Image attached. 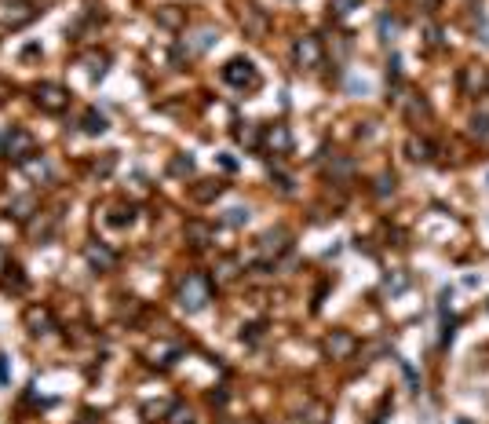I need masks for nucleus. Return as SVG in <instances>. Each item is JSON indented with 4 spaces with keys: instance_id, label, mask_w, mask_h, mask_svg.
<instances>
[{
    "instance_id": "obj_1",
    "label": "nucleus",
    "mask_w": 489,
    "mask_h": 424,
    "mask_svg": "<svg viewBox=\"0 0 489 424\" xmlns=\"http://www.w3.org/2000/svg\"><path fill=\"white\" fill-rule=\"evenodd\" d=\"M208 300H212V285H208V278H201V274H190V278L179 285V307H183L187 315L205 311Z\"/></svg>"
},
{
    "instance_id": "obj_2",
    "label": "nucleus",
    "mask_w": 489,
    "mask_h": 424,
    "mask_svg": "<svg viewBox=\"0 0 489 424\" xmlns=\"http://www.w3.org/2000/svg\"><path fill=\"white\" fill-rule=\"evenodd\" d=\"M223 80H226V85H231V88H259V70L252 66V62L249 59H231V62H226V66H223Z\"/></svg>"
},
{
    "instance_id": "obj_3",
    "label": "nucleus",
    "mask_w": 489,
    "mask_h": 424,
    "mask_svg": "<svg viewBox=\"0 0 489 424\" xmlns=\"http://www.w3.org/2000/svg\"><path fill=\"white\" fill-rule=\"evenodd\" d=\"M321 41L314 37V34H303V37H296V44H292V59H296V66H318L321 62Z\"/></svg>"
},
{
    "instance_id": "obj_4",
    "label": "nucleus",
    "mask_w": 489,
    "mask_h": 424,
    "mask_svg": "<svg viewBox=\"0 0 489 424\" xmlns=\"http://www.w3.org/2000/svg\"><path fill=\"white\" fill-rule=\"evenodd\" d=\"M34 99H37V106H41V110H48V113H62V110L70 106L66 88H59V85H37Z\"/></svg>"
},
{
    "instance_id": "obj_5",
    "label": "nucleus",
    "mask_w": 489,
    "mask_h": 424,
    "mask_svg": "<svg viewBox=\"0 0 489 424\" xmlns=\"http://www.w3.org/2000/svg\"><path fill=\"white\" fill-rule=\"evenodd\" d=\"M4 150L15 161H26L29 154H34V136L22 132V128H15V132H8V139H4Z\"/></svg>"
},
{
    "instance_id": "obj_6",
    "label": "nucleus",
    "mask_w": 489,
    "mask_h": 424,
    "mask_svg": "<svg viewBox=\"0 0 489 424\" xmlns=\"http://www.w3.org/2000/svg\"><path fill=\"white\" fill-rule=\"evenodd\" d=\"M354 348H358V340H354L351 333H344V330H336L329 340H325V351H329L333 358H351Z\"/></svg>"
},
{
    "instance_id": "obj_7",
    "label": "nucleus",
    "mask_w": 489,
    "mask_h": 424,
    "mask_svg": "<svg viewBox=\"0 0 489 424\" xmlns=\"http://www.w3.org/2000/svg\"><path fill=\"white\" fill-rule=\"evenodd\" d=\"M263 143L270 146L274 154H289L292 150V132H289L285 125H270L267 132H263Z\"/></svg>"
},
{
    "instance_id": "obj_8",
    "label": "nucleus",
    "mask_w": 489,
    "mask_h": 424,
    "mask_svg": "<svg viewBox=\"0 0 489 424\" xmlns=\"http://www.w3.org/2000/svg\"><path fill=\"white\" fill-rule=\"evenodd\" d=\"M460 88H464L467 95L486 92V88H489V73H486L482 66H467V70L460 73Z\"/></svg>"
},
{
    "instance_id": "obj_9",
    "label": "nucleus",
    "mask_w": 489,
    "mask_h": 424,
    "mask_svg": "<svg viewBox=\"0 0 489 424\" xmlns=\"http://www.w3.org/2000/svg\"><path fill=\"white\" fill-rule=\"evenodd\" d=\"M85 256H88V264H92L95 271H113V267H117V256H113L106 246H95V241L85 249Z\"/></svg>"
},
{
    "instance_id": "obj_10",
    "label": "nucleus",
    "mask_w": 489,
    "mask_h": 424,
    "mask_svg": "<svg viewBox=\"0 0 489 424\" xmlns=\"http://www.w3.org/2000/svg\"><path fill=\"white\" fill-rule=\"evenodd\" d=\"M219 41V29H212V26H205V29H198L190 41H187V55H198V52H208L212 44Z\"/></svg>"
},
{
    "instance_id": "obj_11",
    "label": "nucleus",
    "mask_w": 489,
    "mask_h": 424,
    "mask_svg": "<svg viewBox=\"0 0 489 424\" xmlns=\"http://www.w3.org/2000/svg\"><path fill=\"white\" fill-rule=\"evenodd\" d=\"M285 246H289V234L285 231H267L263 238H259V253H263V256H278Z\"/></svg>"
},
{
    "instance_id": "obj_12",
    "label": "nucleus",
    "mask_w": 489,
    "mask_h": 424,
    "mask_svg": "<svg viewBox=\"0 0 489 424\" xmlns=\"http://www.w3.org/2000/svg\"><path fill=\"white\" fill-rule=\"evenodd\" d=\"M241 22H245V29H252L256 37H263V34H267V15H263V11H256V8H245Z\"/></svg>"
},
{
    "instance_id": "obj_13",
    "label": "nucleus",
    "mask_w": 489,
    "mask_h": 424,
    "mask_svg": "<svg viewBox=\"0 0 489 424\" xmlns=\"http://www.w3.org/2000/svg\"><path fill=\"white\" fill-rule=\"evenodd\" d=\"M26 322H29V333H34V337H41V333L52 330V315L41 311V307H34V311L26 315Z\"/></svg>"
},
{
    "instance_id": "obj_14",
    "label": "nucleus",
    "mask_w": 489,
    "mask_h": 424,
    "mask_svg": "<svg viewBox=\"0 0 489 424\" xmlns=\"http://www.w3.org/2000/svg\"><path fill=\"white\" fill-rule=\"evenodd\" d=\"M377 29H380V41H384V44H391V41H395V34L402 29V22H398V19H391V15H380Z\"/></svg>"
},
{
    "instance_id": "obj_15",
    "label": "nucleus",
    "mask_w": 489,
    "mask_h": 424,
    "mask_svg": "<svg viewBox=\"0 0 489 424\" xmlns=\"http://www.w3.org/2000/svg\"><path fill=\"white\" fill-rule=\"evenodd\" d=\"M409 157H413V161H428V157H431V143L413 136V139H409Z\"/></svg>"
},
{
    "instance_id": "obj_16",
    "label": "nucleus",
    "mask_w": 489,
    "mask_h": 424,
    "mask_svg": "<svg viewBox=\"0 0 489 424\" xmlns=\"http://www.w3.org/2000/svg\"><path fill=\"white\" fill-rule=\"evenodd\" d=\"M234 136H238V143H245V146H259V128H256V125L234 128Z\"/></svg>"
},
{
    "instance_id": "obj_17",
    "label": "nucleus",
    "mask_w": 489,
    "mask_h": 424,
    "mask_svg": "<svg viewBox=\"0 0 489 424\" xmlns=\"http://www.w3.org/2000/svg\"><path fill=\"white\" fill-rule=\"evenodd\" d=\"M85 132H92V136H99V132H106V118H103V113H95V110H88V118H85Z\"/></svg>"
},
{
    "instance_id": "obj_18",
    "label": "nucleus",
    "mask_w": 489,
    "mask_h": 424,
    "mask_svg": "<svg viewBox=\"0 0 489 424\" xmlns=\"http://www.w3.org/2000/svg\"><path fill=\"white\" fill-rule=\"evenodd\" d=\"M187 234L194 238V246H208V238H212V231L205 223H187Z\"/></svg>"
},
{
    "instance_id": "obj_19",
    "label": "nucleus",
    "mask_w": 489,
    "mask_h": 424,
    "mask_svg": "<svg viewBox=\"0 0 489 424\" xmlns=\"http://www.w3.org/2000/svg\"><path fill=\"white\" fill-rule=\"evenodd\" d=\"M471 136H475L479 143H489V118L486 113H479V118L471 121Z\"/></svg>"
},
{
    "instance_id": "obj_20",
    "label": "nucleus",
    "mask_w": 489,
    "mask_h": 424,
    "mask_svg": "<svg viewBox=\"0 0 489 424\" xmlns=\"http://www.w3.org/2000/svg\"><path fill=\"white\" fill-rule=\"evenodd\" d=\"M333 172H336L340 179H351V176H354V165H351L347 157H336L333 165H329V176H333Z\"/></svg>"
},
{
    "instance_id": "obj_21",
    "label": "nucleus",
    "mask_w": 489,
    "mask_h": 424,
    "mask_svg": "<svg viewBox=\"0 0 489 424\" xmlns=\"http://www.w3.org/2000/svg\"><path fill=\"white\" fill-rule=\"evenodd\" d=\"M249 216H252V212L245 209V205H238V209L226 212V223H231V227H241V223H249Z\"/></svg>"
},
{
    "instance_id": "obj_22",
    "label": "nucleus",
    "mask_w": 489,
    "mask_h": 424,
    "mask_svg": "<svg viewBox=\"0 0 489 424\" xmlns=\"http://www.w3.org/2000/svg\"><path fill=\"white\" fill-rule=\"evenodd\" d=\"M172 172H175V176H190V172H194V157L179 154V157L172 161Z\"/></svg>"
},
{
    "instance_id": "obj_23",
    "label": "nucleus",
    "mask_w": 489,
    "mask_h": 424,
    "mask_svg": "<svg viewBox=\"0 0 489 424\" xmlns=\"http://www.w3.org/2000/svg\"><path fill=\"white\" fill-rule=\"evenodd\" d=\"M238 274V267H234V260H223V264L216 267V282H231Z\"/></svg>"
},
{
    "instance_id": "obj_24",
    "label": "nucleus",
    "mask_w": 489,
    "mask_h": 424,
    "mask_svg": "<svg viewBox=\"0 0 489 424\" xmlns=\"http://www.w3.org/2000/svg\"><path fill=\"white\" fill-rule=\"evenodd\" d=\"M168 424H190V410H187V406H172V417H168Z\"/></svg>"
},
{
    "instance_id": "obj_25",
    "label": "nucleus",
    "mask_w": 489,
    "mask_h": 424,
    "mask_svg": "<svg viewBox=\"0 0 489 424\" xmlns=\"http://www.w3.org/2000/svg\"><path fill=\"white\" fill-rule=\"evenodd\" d=\"M354 4H358V0H333V15H340V19H344V15H351L354 11Z\"/></svg>"
},
{
    "instance_id": "obj_26",
    "label": "nucleus",
    "mask_w": 489,
    "mask_h": 424,
    "mask_svg": "<svg viewBox=\"0 0 489 424\" xmlns=\"http://www.w3.org/2000/svg\"><path fill=\"white\" fill-rule=\"evenodd\" d=\"M219 190H223L219 183H208V187H198V190H194V198H198V202H208V198H216Z\"/></svg>"
},
{
    "instance_id": "obj_27",
    "label": "nucleus",
    "mask_w": 489,
    "mask_h": 424,
    "mask_svg": "<svg viewBox=\"0 0 489 424\" xmlns=\"http://www.w3.org/2000/svg\"><path fill=\"white\" fill-rule=\"evenodd\" d=\"M29 205H34V198H22V202H15V212H8V216H19V220H26V216H29V212H26Z\"/></svg>"
},
{
    "instance_id": "obj_28",
    "label": "nucleus",
    "mask_w": 489,
    "mask_h": 424,
    "mask_svg": "<svg viewBox=\"0 0 489 424\" xmlns=\"http://www.w3.org/2000/svg\"><path fill=\"white\" fill-rule=\"evenodd\" d=\"M387 190H395V176H380L377 179V194H380V198H384Z\"/></svg>"
},
{
    "instance_id": "obj_29",
    "label": "nucleus",
    "mask_w": 489,
    "mask_h": 424,
    "mask_svg": "<svg viewBox=\"0 0 489 424\" xmlns=\"http://www.w3.org/2000/svg\"><path fill=\"white\" fill-rule=\"evenodd\" d=\"M307 421H311V424H325V406H311V410H307Z\"/></svg>"
},
{
    "instance_id": "obj_30",
    "label": "nucleus",
    "mask_w": 489,
    "mask_h": 424,
    "mask_svg": "<svg viewBox=\"0 0 489 424\" xmlns=\"http://www.w3.org/2000/svg\"><path fill=\"white\" fill-rule=\"evenodd\" d=\"M157 19L165 22V26H175L179 22V11H157Z\"/></svg>"
},
{
    "instance_id": "obj_31",
    "label": "nucleus",
    "mask_w": 489,
    "mask_h": 424,
    "mask_svg": "<svg viewBox=\"0 0 489 424\" xmlns=\"http://www.w3.org/2000/svg\"><path fill=\"white\" fill-rule=\"evenodd\" d=\"M0 381H8V366H4V355H0Z\"/></svg>"
},
{
    "instance_id": "obj_32",
    "label": "nucleus",
    "mask_w": 489,
    "mask_h": 424,
    "mask_svg": "<svg viewBox=\"0 0 489 424\" xmlns=\"http://www.w3.org/2000/svg\"><path fill=\"white\" fill-rule=\"evenodd\" d=\"M4 260H8V253L0 249V271H8V267H11V264H4Z\"/></svg>"
}]
</instances>
